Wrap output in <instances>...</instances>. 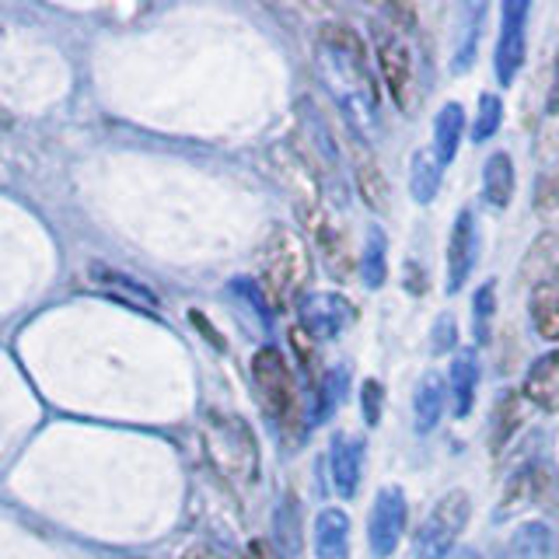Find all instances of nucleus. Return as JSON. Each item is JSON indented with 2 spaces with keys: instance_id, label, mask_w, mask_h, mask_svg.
I'll return each instance as SVG.
<instances>
[{
  "instance_id": "nucleus-25",
  "label": "nucleus",
  "mask_w": 559,
  "mask_h": 559,
  "mask_svg": "<svg viewBox=\"0 0 559 559\" xmlns=\"http://www.w3.org/2000/svg\"><path fill=\"white\" fill-rule=\"evenodd\" d=\"M493 311H497V284H493V280H486V284L476 290V297H472V332H476L479 343L489 340V329H493Z\"/></svg>"
},
{
  "instance_id": "nucleus-23",
  "label": "nucleus",
  "mask_w": 559,
  "mask_h": 559,
  "mask_svg": "<svg viewBox=\"0 0 559 559\" xmlns=\"http://www.w3.org/2000/svg\"><path fill=\"white\" fill-rule=\"evenodd\" d=\"M441 157L437 151H416L413 154V168H409V189L416 203H430L441 189Z\"/></svg>"
},
{
  "instance_id": "nucleus-4",
  "label": "nucleus",
  "mask_w": 559,
  "mask_h": 559,
  "mask_svg": "<svg viewBox=\"0 0 559 559\" xmlns=\"http://www.w3.org/2000/svg\"><path fill=\"white\" fill-rule=\"evenodd\" d=\"M468 514H472V503H468L465 489H451V493H444L433 503L427 521L416 528L406 559H448L451 546L459 542V535L465 528Z\"/></svg>"
},
{
  "instance_id": "nucleus-21",
  "label": "nucleus",
  "mask_w": 559,
  "mask_h": 559,
  "mask_svg": "<svg viewBox=\"0 0 559 559\" xmlns=\"http://www.w3.org/2000/svg\"><path fill=\"white\" fill-rule=\"evenodd\" d=\"M360 276L367 290H378L389 280V241H384V231L378 224L367 227L364 252H360Z\"/></svg>"
},
{
  "instance_id": "nucleus-7",
  "label": "nucleus",
  "mask_w": 559,
  "mask_h": 559,
  "mask_svg": "<svg viewBox=\"0 0 559 559\" xmlns=\"http://www.w3.org/2000/svg\"><path fill=\"white\" fill-rule=\"evenodd\" d=\"M406 532V493L399 486H384L371 503V521H367V542L378 559H389Z\"/></svg>"
},
{
  "instance_id": "nucleus-30",
  "label": "nucleus",
  "mask_w": 559,
  "mask_h": 559,
  "mask_svg": "<svg viewBox=\"0 0 559 559\" xmlns=\"http://www.w3.org/2000/svg\"><path fill=\"white\" fill-rule=\"evenodd\" d=\"M381 384L378 381H364V392H360V409H364V419L371 427L381 424Z\"/></svg>"
},
{
  "instance_id": "nucleus-8",
  "label": "nucleus",
  "mask_w": 559,
  "mask_h": 559,
  "mask_svg": "<svg viewBox=\"0 0 559 559\" xmlns=\"http://www.w3.org/2000/svg\"><path fill=\"white\" fill-rule=\"evenodd\" d=\"M532 8L524 0H507L500 8V35H497V81L507 87L524 63V25Z\"/></svg>"
},
{
  "instance_id": "nucleus-24",
  "label": "nucleus",
  "mask_w": 559,
  "mask_h": 559,
  "mask_svg": "<svg viewBox=\"0 0 559 559\" xmlns=\"http://www.w3.org/2000/svg\"><path fill=\"white\" fill-rule=\"evenodd\" d=\"M354 168H357V182H360L364 200L374 210H381L384 206V182H381V171H378V162L371 157V151L360 147V136H354Z\"/></svg>"
},
{
  "instance_id": "nucleus-15",
  "label": "nucleus",
  "mask_w": 559,
  "mask_h": 559,
  "mask_svg": "<svg viewBox=\"0 0 559 559\" xmlns=\"http://www.w3.org/2000/svg\"><path fill=\"white\" fill-rule=\"evenodd\" d=\"M314 556L319 559H349V518L336 507L314 521Z\"/></svg>"
},
{
  "instance_id": "nucleus-33",
  "label": "nucleus",
  "mask_w": 559,
  "mask_h": 559,
  "mask_svg": "<svg viewBox=\"0 0 559 559\" xmlns=\"http://www.w3.org/2000/svg\"><path fill=\"white\" fill-rule=\"evenodd\" d=\"M245 559H276V552L270 542L255 538V542H249V549H245Z\"/></svg>"
},
{
  "instance_id": "nucleus-19",
  "label": "nucleus",
  "mask_w": 559,
  "mask_h": 559,
  "mask_svg": "<svg viewBox=\"0 0 559 559\" xmlns=\"http://www.w3.org/2000/svg\"><path fill=\"white\" fill-rule=\"evenodd\" d=\"M532 322L542 340L559 343V280H542V284H535Z\"/></svg>"
},
{
  "instance_id": "nucleus-16",
  "label": "nucleus",
  "mask_w": 559,
  "mask_h": 559,
  "mask_svg": "<svg viewBox=\"0 0 559 559\" xmlns=\"http://www.w3.org/2000/svg\"><path fill=\"white\" fill-rule=\"evenodd\" d=\"M92 287H98L102 294L116 297V301H127L133 308H147V311H157V297L140 284V280L127 276V273H116V270H105V266H95L92 270Z\"/></svg>"
},
{
  "instance_id": "nucleus-35",
  "label": "nucleus",
  "mask_w": 559,
  "mask_h": 559,
  "mask_svg": "<svg viewBox=\"0 0 559 559\" xmlns=\"http://www.w3.org/2000/svg\"><path fill=\"white\" fill-rule=\"evenodd\" d=\"M454 559H483V556H476V552H472V549H462V552L454 556Z\"/></svg>"
},
{
  "instance_id": "nucleus-5",
  "label": "nucleus",
  "mask_w": 559,
  "mask_h": 559,
  "mask_svg": "<svg viewBox=\"0 0 559 559\" xmlns=\"http://www.w3.org/2000/svg\"><path fill=\"white\" fill-rule=\"evenodd\" d=\"M371 39H374V57L381 81L389 84V95L402 112L413 109L416 102V63H413V49L409 43L395 32V25H371Z\"/></svg>"
},
{
  "instance_id": "nucleus-28",
  "label": "nucleus",
  "mask_w": 559,
  "mask_h": 559,
  "mask_svg": "<svg viewBox=\"0 0 559 559\" xmlns=\"http://www.w3.org/2000/svg\"><path fill=\"white\" fill-rule=\"evenodd\" d=\"M483 4H468L465 8V22H462V46H459V57H454V70H465L472 63V52L479 46V17H483Z\"/></svg>"
},
{
  "instance_id": "nucleus-26",
  "label": "nucleus",
  "mask_w": 559,
  "mask_h": 559,
  "mask_svg": "<svg viewBox=\"0 0 559 559\" xmlns=\"http://www.w3.org/2000/svg\"><path fill=\"white\" fill-rule=\"evenodd\" d=\"M521 419H524L521 395H518V392L503 395V402L497 406V424H493V448H497V451H500L507 441H511V433L521 427Z\"/></svg>"
},
{
  "instance_id": "nucleus-12",
  "label": "nucleus",
  "mask_w": 559,
  "mask_h": 559,
  "mask_svg": "<svg viewBox=\"0 0 559 559\" xmlns=\"http://www.w3.org/2000/svg\"><path fill=\"white\" fill-rule=\"evenodd\" d=\"M503 559H559V532L549 528L546 521L521 524V528L507 538Z\"/></svg>"
},
{
  "instance_id": "nucleus-27",
  "label": "nucleus",
  "mask_w": 559,
  "mask_h": 559,
  "mask_svg": "<svg viewBox=\"0 0 559 559\" xmlns=\"http://www.w3.org/2000/svg\"><path fill=\"white\" fill-rule=\"evenodd\" d=\"M503 122V102L497 95H483L479 98V112H476V122H472V140L476 144H483V140H489Z\"/></svg>"
},
{
  "instance_id": "nucleus-29",
  "label": "nucleus",
  "mask_w": 559,
  "mask_h": 559,
  "mask_svg": "<svg viewBox=\"0 0 559 559\" xmlns=\"http://www.w3.org/2000/svg\"><path fill=\"white\" fill-rule=\"evenodd\" d=\"M346 367H340V371H329L325 381H322V389H319V413H314V424L319 419H325L332 409H340V402H343V389H346Z\"/></svg>"
},
{
  "instance_id": "nucleus-10",
  "label": "nucleus",
  "mask_w": 559,
  "mask_h": 559,
  "mask_svg": "<svg viewBox=\"0 0 559 559\" xmlns=\"http://www.w3.org/2000/svg\"><path fill=\"white\" fill-rule=\"evenodd\" d=\"M472 266H476V224H472L468 210H462V214L454 217L451 238H448V255H444V270H448L444 287H448V294H459L465 287Z\"/></svg>"
},
{
  "instance_id": "nucleus-9",
  "label": "nucleus",
  "mask_w": 559,
  "mask_h": 559,
  "mask_svg": "<svg viewBox=\"0 0 559 559\" xmlns=\"http://www.w3.org/2000/svg\"><path fill=\"white\" fill-rule=\"evenodd\" d=\"M349 322H354V305L340 294L319 290V294H308L301 301V325L314 340H336L343 336Z\"/></svg>"
},
{
  "instance_id": "nucleus-1",
  "label": "nucleus",
  "mask_w": 559,
  "mask_h": 559,
  "mask_svg": "<svg viewBox=\"0 0 559 559\" xmlns=\"http://www.w3.org/2000/svg\"><path fill=\"white\" fill-rule=\"evenodd\" d=\"M319 67H322V78L332 87V95L340 98V105L349 116L360 122L378 119V87L364 60V39L354 28L340 22L322 25Z\"/></svg>"
},
{
  "instance_id": "nucleus-13",
  "label": "nucleus",
  "mask_w": 559,
  "mask_h": 559,
  "mask_svg": "<svg viewBox=\"0 0 559 559\" xmlns=\"http://www.w3.org/2000/svg\"><path fill=\"white\" fill-rule=\"evenodd\" d=\"M524 399L535 402L538 409H559V354H546L528 367V374H524Z\"/></svg>"
},
{
  "instance_id": "nucleus-22",
  "label": "nucleus",
  "mask_w": 559,
  "mask_h": 559,
  "mask_svg": "<svg viewBox=\"0 0 559 559\" xmlns=\"http://www.w3.org/2000/svg\"><path fill=\"white\" fill-rule=\"evenodd\" d=\"M416 430L419 433H430L437 424H441V413H444V378L441 374H427L419 381L416 389Z\"/></svg>"
},
{
  "instance_id": "nucleus-11",
  "label": "nucleus",
  "mask_w": 559,
  "mask_h": 559,
  "mask_svg": "<svg viewBox=\"0 0 559 559\" xmlns=\"http://www.w3.org/2000/svg\"><path fill=\"white\" fill-rule=\"evenodd\" d=\"M360 465H364V444L349 433H336L329 444V472H332V489L340 497H354L360 483Z\"/></svg>"
},
{
  "instance_id": "nucleus-32",
  "label": "nucleus",
  "mask_w": 559,
  "mask_h": 559,
  "mask_svg": "<svg viewBox=\"0 0 559 559\" xmlns=\"http://www.w3.org/2000/svg\"><path fill=\"white\" fill-rule=\"evenodd\" d=\"M454 336H459V325H454L451 314H441L433 325V354H444L448 346H454Z\"/></svg>"
},
{
  "instance_id": "nucleus-34",
  "label": "nucleus",
  "mask_w": 559,
  "mask_h": 559,
  "mask_svg": "<svg viewBox=\"0 0 559 559\" xmlns=\"http://www.w3.org/2000/svg\"><path fill=\"white\" fill-rule=\"evenodd\" d=\"M549 109H559V60H556V87H552V98H549Z\"/></svg>"
},
{
  "instance_id": "nucleus-31",
  "label": "nucleus",
  "mask_w": 559,
  "mask_h": 559,
  "mask_svg": "<svg viewBox=\"0 0 559 559\" xmlns=\"http://www.w3.org/2000/svg\"><path fill=\"white\" fill-rule=\"evenodd\" d=\"M538 210L546 217H556L559 214V171L549 175V179L542 182V189H538Z\"/></svg>"
},
{
  "instance_id": "nucleus-2",
  "label": "nucleus",
  "mask_w": 559,
  "mask_h": 559,
  "mask_svg": "<svg viewBox=\"0 0 559 559\" xmlns=\"http://www.w3.org/2000/svg\"><path fill=\"white\" fill-rule=\"evenodd\" d=\"M311 273V255L305 238L290 227H273L259 252V287L276 311L290 308L301 297Z\"/></svg>"
},
{
  "instance_id": "nucleus-17",
  "label": "nucleus",
  "mask_w": 559,
  "mask_h": 559,
  "mask_svg": "<svg viewBox=\"0 0 559 559\" xmlns=\"http://www.w3.org/2000/svg\"><path fill=\"white\" fill-rule=\"evenodd\" d=\"M314 245L325 255V270L332 280H346L354 270V255H349V241L343 231H336V224H329L325 217H314Z\"/></svg>"
},
{
  "instance_id": "nucleus-20",
  "label": "nucleus",
  "mask_w": 559,
  "mask_h": 559,
  "mask_svg": "<svg viewBox=\"0 0 559 559\" xmlns=\"http://www.w3.org/2000/svg\"><path fill=\"white\" fill-rule=\"evenodd\" d=\"M465 130V109L459 102H448L433 119V151L441 157V165H451L454 154H459V140Z\"/></svg>"
},
{
  "instance_id": "nucleus-3",
  "label": "nucleus",
  "mask_w": 559,
  "mask_h": 559,
  "mask_svg": "<svg viewBox=\"0 0 559 559\" xmlns=\"http://www.w3.org/2000/svg\"><path fill=\"white\" fill-rule=\"evenodd\" d=\"M203 441H206L210 459L217 462V468L224 472L227 479L255 483V476H259V444H255L252 427L245 424L241 416L210 409L206 424H203Z\"/></svg>"
},
{
  "instance_id": "nucleus-18",
  "label": "nucleus",
  "mask_w": 559,
  "mask_h": 559,
  "mask_svg": "<svg viewBox=\"0 0 559 559\" xmlns=\"http://www.w3.org/2000/svg\"><path fill=\"white\" fill-rule=\"evenodd\" d=\"M483 197L489 206H511L514 200V162L507 151L489 154V162L483 165Z\"/></svg>"
},
{
  "instance_id": "nucleus-6",
  "label": "nucleus",
  "mask_w": 559,
  "mask_h": 559,
  "mask_svg": "<svg viewBox=\"0 0 559 559\" xmlns=\"http://www.w3.org/2000/svg\"><path fill=\"white\" fill-rule=\"evenodd\" d=\"M252 381L255 392L262 399L266 413L276 419V424L290 427L297 419V384L287 367V357L280 354L276 346H262L252 357Z\"/></svg>"
},
{
  "instance_id": "nucleus-14",
  "label": "nucleus",
  "mask_w": 559,
  "mask_h": 559,
  "mask_svg": "<svg viewBox=\"0 0 559 559\" xmlns=\"http://www.w3.org/2000/svg\"><path fill=\"white\" fill-rule=\"evenodd\" d=\"M451 409L454 416H468L472 402H476V384H479V357L476 349L465 346L451 360Z\"/></svg>"
}]
</instances>
